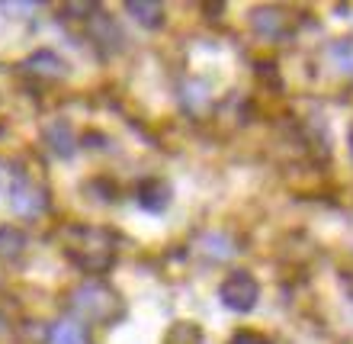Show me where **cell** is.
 Returning a JSON list of instances; mask_svg holds the SVG:
<instances>
[{
  "label": "cell",
  "mask_w": 353,
  "mask_h": 344,
  "mask_svg": "<svg viewBox=\"0 0 353 344\" xmlns=\"http://www.w3.org/2000/svg\"><path fill=\"white\" fill-rule=\"evenodd\" d=\"M65 254L87 274H106L116 260V238L97 225H71L65 229Z\"/></svg>",
  "instance_id": "obj_1"
},
{
  "label": "cell",
  "mask_w": 353,
  "mask_h": 344,
  "mask_svg": "<svg viewBox=\"0 0 353 344\" xmlns=\"http://www.w3.org/2000/svg\"><path fill=\"white\" fill-rule=\"evenodd\" d=\"M68 309L77 318L93 322V325H112L116 318L125 316V303L110 283L103 280H84L68 293Z\"/></svg>",
  "instance_id": "obj_2"
},
{
  "label": "cell",
  "mask_w": 353,
  "mask_h": 344,
  "mask_svg": "<svg viewBox=\"0 0 353 344\" xmlns=\"http://www.w3.org/2000/svg\"><path fill=\"white\" fill-rule=\"evenodd\" d=\"M219 299H222L225 309H232V312H251V309L257 306V299H261V287H257V280H254L248 270H234V274H228V277L222 280Z\"/></svg>",
  "instance_id": "obj_3"
},
{
  "label": "cell",
  "mask_w": 353,
  "mask_h": 344,
  "mask_svg": "<svg viewBox=\"0 0 353 344\" xmlns=\"http://www.w3.org/2000/svg\"><path fill=\"white\" fill-rule=\"evenodd\" d=\"M10 206H13L19 216H39V213H46L48 196H46V190H42L36 180H29V177H17V184L10 187Z\"/></svg>",
  "instance_id": "obj_4"
},
{
  "label": "cell",
  "mask_w": 353,
  "mask_h": 344,
  "mask_svg": "<svg viewBox=\"0 0 353 344\" xmlns=\"http://www.w3.org/2000/svg\"><path fill=\"white\" fill-rule=\"evenodd\" d=\"M23 71H26L29 77H39V81H58V77H65L68 65L55 52L42 48V52H36V55H29L26 61H23Z\"/></svg>",
  "instance_id": "obj_5"
},
{
  "label": "cell",
  "mask_w": 353,
  "mask_h": 344,
  "mask_svg": "<svg viewBox=\"0 0 353 344\" xmlns=\"http://www.w3.org/2000/svg\"><path fill=\"white\" fill-rule=\"evenodd\" d=\"M251 26L257 36H267V39H276L286 32L289 26V17H286V10H279V7H257L251 13Z\"/></svg>",
  "instance_id": "obj_6"
},
{
  "label": "cell",
  "mask_w": 353,
  "mask_h": 344,
  "mask_svg": "<svg viewBox=\"0 0 353 344\" xmlns=\"http://www.w3.org/2000/svg\"><path fill=\"white\" fill-rule=\"evenodd\" d=\"M135 200H139V206L141 209H148V213H164V209L170 206V184L168 180H161V177L145 180V184L139 187Z\"/></svg>",
  "instance_id": "obj_7"
},
{
  "label": "cell",
  "mask_w": 353,
  "mask_h": 344,
  "mask_svg": "<svg viewBox=\"0 0 353 344\" xmlns=\"http://www.w3.org/2000/svg\"><path fill=\"white\" fill-rule=\"evenodd\" d=\"M125 10L132 13V19H135V23H141V26H148V29L164 26V17H168L164 3H158V0H129V3H125Z\"/></svg>",
  "instance_id": "obj_8"
},
{
  "label": "cell",
  "mask_w": 353,
  "mask_h": 344,
  "mask_svg": "<svg viewBox=\"0 0 353 344\" xmlns=\"http://www.w3.org/2000/svg\"><path fill=\"white\" fill-rule=\"evenodd\" d=\"M48 142H52V151L61 155V158H71L74 155V132L68 122H55L52 129H48Z\"/></svg>",
  "instance_id": "obj_9"
},
{
  "label": "cell",
  "mask_w": 353,
  "mask_h": 344,
  "mask_svg": "<svg viewBox=\"0 0 353 344\" xmlns=\"http://www.w3.org/2000/svg\"><path fill=\"white\" fill-rule=\"evenodd\" d=\"M48 344H87V335L77 322H58L48 332Z\"/></svg>",
  "instance_id": "obj_10"
},
{
  "label": "cell",
  "mask_w": 353,
  "mask_h": 344,
  "mask_svg": "<svg viewBox=\"0 0 353 344\" xmlns=\"http://www.w3.org/2000/svg\"><path fill=\"white\" fill-rule=\"evenodd\" d=\"M23 245H26V238H23V232H17V229H10V225H0V258H19L23 254Z\"/></svg>",
  "instance_id": "obj_11"
},
{
  "label": "cell",
  "mask_w": 353,
  "mask_h": 344,
  "mask_svg": "<svg viewBox=\"0 0 353 344\" xmlns=\"http://www.w3.org/2000/svg\"><path fill=\"white\" fill-rule=\"evenodd\" d=\"M327 55H331V65H334L337 71L353 75V39H341V42H334Z\"/></svg>",
  "instance_id": "obj_12"
},
{
  "label": "cell",
  "mask_w": 353,
  "mask_h": 344,
  "mask_svg": "<svg viewBox=\"0 0 353 344\" xmlns=\"http://www.w3.org/2000/svg\"><path fill=\"white\" fill-rule=\"evenodd\" d=\"M199 245H203L205 254H209V258H215V260H225V258H232V254H234V245L228 242L225 235H205Z\"/></svg>",
  "instance_id": "obj_13"
},
{
  "label": "cell",
  "mask_w": 353,
  "mask_h": 344,
  "mask_svg": "<svg viewBox=\"0 0 353 344\" xmlns=\"http://www.w3.org/2000/svg\"><path fill=\"white\" fill-rule=\"evenodd\" d=\"M3 13H17V17H26V13H36L39 3H17V0H10V3H0Z\"/></svg>",
  "instance_id": "obj_14"
},
{
  "label": "cell",
  "mask_w": 353,
  "mask_h": 344,
  "mask_svg": "<svg viewBox=\"0 0 353 344\" xmlns=\"http://www.w3.org/2000/svg\"><path fill=\"white\" fill-rule=\"evenodd\" d=\"M228 344H270V341L263 335H257V332H234Z\"/></svg>",
  "instance_id": "obj_15"
},
{
  "label": "cell",
  "mask_w": 353,
  "mask_h": 344,
  "mask_svg": "<svg viewBox=\"0 0 353 344\" xmlns=\"http://www.w3.org/2000/svg\"><path fill=\"white\" fill-rule=\"evenodd\" d=\"M65 13H77V17H87V13H97V3H65Z\"/></svg>",
  "instance_id": "obj_16"
},
{
  "label": "cell",
  "mask_w": 353,
  "mask_h": 344,
  "mask_svg": "<svg viewBox=\"0 0 353 344\" xmlns=\"http://www.w3.org/2000/svg\"><path fill=\"white\" fill-rule=\"evenodd\" d=\"M350 149H353V129H350Z\"/></svg>",
  "instance_id": "obj_17"
},
{
  "label": "cell",
  "mask_w": 353,
  "mask_h": 344,
  "mask_svg": "<svg viewBox=\"0 0 353 344\" xmlns=\"http://www.w3.org/2000/svg\"><path fill=\"white\" fill-rule=\"evenodd\" d=\"M350 289H353V280H350Z\"/></svg>",
  "instance_id": "obj_18"
}]
</instances>
